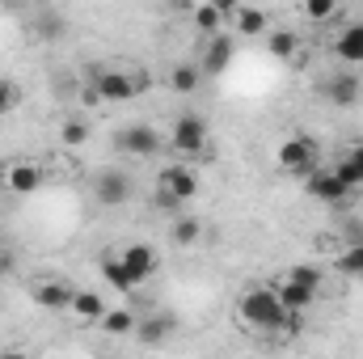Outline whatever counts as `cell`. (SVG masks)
I'll return each mask as SVG.
<instances>
[{"label":"cell","instance_id":"18","mask_svg":"<svg viewBox=\"0 0 363 359\" xmlns=\"http://www.w3.org/2000/svg\"><path fill=\"white\" fill-rule=\"evenodd\" d=\"M334 55L342 64H363V30L359 26H347L338 38H334Z\"/></svg>","mask_w":363,"mask_h":359},{"label":"cell","instance_id":"14","mask_svg":"<svg viewBox=\"0 0 363 359\" xmlns=\"http://www.w3.org/2000/svg\"><path fill=\"white\" fill-rule=\"evenodd\" d=\"M233 38L228 34H216V38H207V47H203V64H199V72H224L228 64H233Z\"/></svg>","mask_w":363,"mask_h":359},{"label":"cell","instance_id":"10","mask_svg":"<svg viewBox=\"0 0 363 359\" xmlns=\"http://www.w3.org/2000/svg\"><path fill=\"white\" fill-rule=\"evenodd\" d=\"M308 194H313L317 203H342V199L351 194V186L338 178L334 170H317V174L308 178Z\"/></svg>","mask_w":363,"mask_h":359},{"label":"cell","instance_id":"13","mask_svg":"<svg viewBox=\"0 0 363 359\" xmlns=\"http://www.w3.org/2000/svg\"><path fill=\"white\" fill-rule=\"evenodd\" d=\"M72 296H77V287H68V283H60V279H43V283H34V300H38L43 309H51V313L72 309Z\"/></svg>","mask_w":363,"mask_h":359},{"label":"cell","instance_id":"28","mask_svg":"<svg viewBox=\"0 0 363 359\" xmlns=\"http://www.w3.org/2000/svg\"><path fill=\"white\" fill-rule=\"evenodd\" d=\"M338 270L342 275H363V245H347L342 258H338Z\"/></svg>","mask_w":363,"mask_h":359},{"label":"cell","instance_id":"32","mask_svg":"<svg viewBox=\"0 0 363 359\" xmlns=\"http://www.w3.org/2000/svg\"><path fill=\"white\" fill-rule=\"evenodd\" d=\"M0 359H30L26 351H0Z\"/></svg>","mask_w":363,"mask_h":359},{"label":"cell","instance_id":"16","mask_svg":"<svg viewBox=\"0 0 363 359\" xmlns=\"http://www.w3.org/2000/svg\"><path fill=\"white\" fill-rule=\"evenodd\" d=\"M101 279H106L114 292H135V287H140L135 275L127 270V263H123L118 254H106V258H101Z\"/></svg>","mask_w":363,"mask_h":359},{"label":"cell","instance_id":"11","mask_svg":"<svg viewBox=\"0 0 363 359\" xmlns=\"http://www.w3.org/2000/svg\"><path fill=\"white\" fill-rule=\"evenodd\" d=\"M228 13H233V4H194V9H190V21H194V30H199V34L216 38V34H224Z\"/></svg>","mask_w":363,"mask_h":359},{"label":"cell","instance_id":"2","mask_svg":"<svg viewBox=\"0 0 363 359\" xmlns=\"http://www.w3.org/2000/svg\"><path fill=\"white\" fill-rule=\"evenodd\" d=\"M89 85L97 89L101 101H127L135 93H144L152 85V77L140 64H97L89 77Z\"/></svg>","mask_w":363,"mask_h":359},{"label":"cell","instance_id":"24","mask_svg":"<svg viewBox=\"0 0 363 359\" xmlns=\"http://www.w3.org/2000/svg\"><path fill=\"white\" fill-rule=\"evenodd\" d=\"M169 89L174 93H194L199 89V68H194V64H178V68L169 72Z\"/></svg>","mask_w":363,"mask_h":359},{"label":"cell","instance_id":"3","mask_svg":"<svg viewBox=\"0 0 363 359\" xmlns=\"http://www.w3.org/2000/svg\"><path fill=\"white\" fill-rule=\"evenodd\" d=\"M321 165V144L313 136H291L279 144V170L283 174H296V178H313Z\"/></svg>","mask_w":363,"mask_h":359},{"label":"cell","instance_id":"29","mask_svg":"<svg viewBox=\"0 0 363 359\" xmlns=\"http://www.w3.org/2000/svg\"><path fill=\"white\" fill-rule=\"evenodd\" d=\"M334 13H338L334 0H308V4H304V17H308V21H330Z\"/></svg>","mask_w":363,"mask_h":359},{"label":"cell","instance_id":"21","mask_svg":"<svg viewBox=\"0 0 363 359\" xmlns=\"http://www.w3.org/2000/svg\"><path fill=\"white\" fill-rule=\"evenodd\" d=\"M228 17L237 21V30H241V34H262V30H267V13H262V9H250V4H237V9H233Z\"/></svg>","mask_w":363,"mask_h":359},{"label":"cell","instance_id":"6","mask_svg":"<svg viewBox=\"0 0 363 359\" xmlns=\"http://www.w3.org/2000/svg\"><path fill=\"white\" fill-rule=\"evenodd\" d=\"M93 199H97L101 207H123V203L131 199V178H127V170H101V174L93 178Z\"/></svg>","mask_w":363,"mask_h":359},{"label":"cell","instance_id":"19","mask_svg":"<svg viewBox=\"0 0 363 359\" xmlns=\"http://www.w3.org/2000/svg\"><path fill=\"white\" fill-rule=\"evenodd\" d=\"M72 313H77L81 321H101V317L110 313V304H106L97 292H77V296H72Z\"/></svg>","mask_w":363,"mask_h":359},{"label":"cell","instance_id":"4","mask_svg":"<svg viewBox=\"0 0 363 359\" xmlns=\"http://www.w3.org/2000/svg\"><path fill=\"white\" fill-rule=\"evenodd\" d=\"M199 194V174L190 170V165H165L161 170V178H157V203L161 207H182V203H190Z\"/></svg>","mask_w":363,"mask_h":359},{"label":"cell","instance_id":"7","mask_svg":"<svg viewBox=\"0 0 363 359\" xmlns=\"http://www.w3.org/2000/svg\"><path fill=\"white\" fill-rule=\"evenodd\" d=\"M0 182H4L9 194H34L43 186V165H34V161H9Z\"/></svg>","mask_w":363,"mask_h":359},{"label":"cell","instance_id":"33","mask_svg":"<svg viewBox=\"0 0 363 359\" xmlns=\"http://www.w3.org/2000/svg\"><path fill=\"white\" fill-rule=\"evenodd\" d=\"M359 30H363V26H359Z\"/></svg>","mask_w":363,"mask_h":359},{"label":"cell","instance_id":"22","mask_svg":"<svg viewBox=\"0 0 363 359\" xmlns=\"http://www.w3.org/2000/svg\"><path fill=\"white\" fill-rule=\"evenodd\" d=\"M106 334H135V326H140V317L131 313V309H110L101 321H97Z\"/></svg>","mask_w":363,"mask_h":359},{"label":"cell","instance_id":"12","mask_svg":"<svg viewBox=\"0 0 363 359\" xmlns=\"http://www.w3.org/2000/svg\"><path fill=\"white\" fill-rule=\"evenodd\" d=\"M359 93H363V85H359V77H355L351 68H342V72H334V77L325 81V97H330L334 106H355Z\"/></svg>","mask_w":363,"mask_h":359},{"label":"cell","instance_id":"31","mask_svg":"<svg viewBox=\"0 0 363 359\" xmlns=\"http://www.w3.org/2000/svg\"><path fill=\"white\" fill-rule=\"evenodd\" d=\"M13 263H17V258H13V250H0V275H9Z\"/></svg>","mask_w":363,"mask_h":359},{"label":"cell","instance_id":"25","mask_svg":"<svg viewBox=\"0 0 363 359\" xmlns=\"http://www.w3.org/2000/svg\"><path fill=\"white\" fill-rule=\"evenodd\" d=\"M199 237H203V224H199L194 216H178V220H174V241H178V245H194Z\"/></svg>","mask_w":363,"mask_h":359},{"label":"cell","instance_id":"17","mask_svg":"<svg viewBox=\"0 0 363 359\" xmlns=\"http://www.w3.org/2000/svg\"><path fill=\"white\" fill-rule=\"evenodd\" d=\"M135 334H140V343H148V347H161V343L174 334V317H165V313H152V317H144V321L135 326Z\"/></svg>","mask_w":363,"mask_h":359},{"label":"cell","instance_id":"20","mask_svg":"<svg viewBox=\"0 0 363 359\" xmlns=\"http://www.w3.org/2000/svg\"><path fill=\"white\" fill-rule=\"evenodd\" d=\"M334 174L347 182L351 190H355V186H363V144H355V148H351V153L334 165Z\"/></svg>","mask_w":363,"mask_h":359},{"label":"cell","instance_id":"23","mask_svg":"<svg viewBox=\"0 0 363 359\" xmlns=\"http://www.w3.org/2000/svg\"><path fill=\"white\" fill-rule=\"evenodd\" d=\"M296 47H300V38L291 30H274L271 38H267V51H271L274 60H296Z\"/></svg>","mask_w":363,"mask_h":359},{"label":"cell","instance_id":"5","mask_svg":"<svg viewBox=\"0 0 363 359\" xmlns=\"http://www.w3.org/2000/svg\"><path fill=\"white\" fill-rule=\"evenodd\" d=\"M169 144L178 148L182 157L203 153V148H207V123H203L199 114H182L178 123H174V131H169Z\"/></svg>","mask_w":363,"mask_h":359},{"label":"cell","instance_id":"9","mask_svg":"<svg viewBox=\"0 0 363 359\" xmlns=\"http://www.w3.org/2000/svg\"><path fill=\"white\" fill-rule=\"evenodd\" d=\"M123 263H127V270L135 275V283H144V279H152L157 275V267H161V254L152 250V245H144V241H135V245H127L123 254H118Z\"/></svg>","mask_w":363,"mask_h":359},{"label":"cell","instance_id":"8","mask_svg":"<svg viewBox=\"0 0 363 359\" xmlns=\"http://www.w3.org/2000/svg\"><path fill=\"white\" fill-rule=\"evenodd\" d=\"M114 144H118L123 153H131V157H152V153L161 148V136H157L148 123H131V127H123V131L114 136Z\"/></svg>","mask_w":363,"mask_h":359},{"label":"cell","instance_id":"30","mask_svg":"<svg viewBox=\"0 0 363 359\" xmlns=\"http://www.w3.org/2000/svg\"><path fill=\"white\" fill-rule=\"evenodd\" d=\"M13 106H17V89H13L9 81H0V114H4V110H13Z\"/></svg>","mask_w":363,"mask_h":359},{"label":"cell","instance_id":"15","mask_svg":"<svg viewBox=\"0 0 363 359\" xmlns=\"http://www.w3.org/2000/svg\"><path fill=\"white\" fill-rule=\"evenodd\" d=\"M274 296H279V304H283L291 317H296V313H304L308 304H317V292H313V287H300V283H291V279H279Z\"/></svg>","mask_w":363,"mask_h":359},{"label":"cell","instance_id":"26","mask_svg":"<svg viewBox=\"0 0 363 359\" xmlns=\"http://www.w3.org/2000/svg\"><path fill=\"white\" fill-rule=\"evenodd\" d=\"M60 140H64L68 148H81V144L89 140V123H81V118H68V123L60 127Z\"/></svg>","mask_w":363,"mask_h":359},{"label":"cell","instance_id":"27","mask_svg":"<svg viewBox=\"0 0 363 359\" xmlns=\"http://www.w3.org/2000/svg\"><path fill=\"white\" fill-rule=\"evenodd\" d=\"M287 279H291V283H300V287L321 292V270H317V267H291V270H287Z\"/></svg>","mask_w":363,"mask_h":359},{"label":"cell","instance_id":"1","mask_svg":"<svg viewBox=\"0 0 363 359\" xmlns=\"http://www.w3.org/2000/svg\"><path fill=\"white\" fill-rule=\"evenodd\" d=\"M237 317H241V326H250V330H267V334H287V330H296V321H291V313L279 304V296H274V287H250V292H241V300H237Z\"/></svg>","mask_w":363,"mask_h":359}]
</instances>
